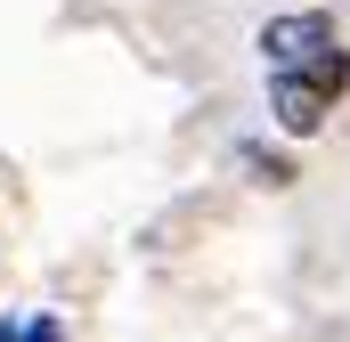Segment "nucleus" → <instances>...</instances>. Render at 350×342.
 Returning <instances> with one entry per match:
<instances>
[{"label": "nucleus", "mask_w": 350, "mask_h": 342, "mask_svg": "<svg viewBox=\"0 0 350 342\" xmlns=\"http://www.w3.org/2000/svg\"><path fill=\"white\" fill-rule=\"evenodd\" d=\"M0 342H16V318H0Z\"/></svg>", "instance_id": "obj_5"}, {"label": "nucleus", "mask_w": 350, "mask_h": 342, "mask_svg": "<svg viewBox=\"0 0 350 342\" xmlns=\"http://www.w3.org/2000/svg\"><path fill=\"white\" fill-rule=\"evenodd\" d=\"M334 41H342V25H334L318 0H293L285 16H269V25H261V57H269V66H301V57L334 49Z\"/></svg>", "instance_id": "obj_2"}, {"label": "nucleus", "mask_w": 350, "mask_h": 342, "mask_svg": "<svg viewBox=\"0 0 350 342\" xmlns=\"http://www.w3.org/2000/svg\"><path fill=\"white\" fill-rule=\"evenodd\" d=\"M237 171H245L253 187H293V179H301V163H293L285 147H269V139H245V147H237Z\"/></svg>", "instance_id": "obj_3"}, {"label": "nucleus", "mask_w": 350, "mask_h": 342, "mask_svg": "<svg viewBox=\"0 0 350 342\" xmlns=\"http://www.w3.org/2000/svg\"><path fill=\"white\" fill-rule=\"evenodd\" d=\"M16 342H66V318L57 310H33V318H16Z\"/></svg>", "instance_id": "obj_4"}, {"label": "nucleus", "mask_w": 350, "mask_h": 342, "mask_svg": "<svg viewBox=\"0 0 350 342\" xmlns=\"http://www.w3.org/2000/svg\"><path fill=\"white\" fill-rule=\"evenodd\" d=\"M334 90H318L301 66H269V122H277V139H318L326 122H334Z\"/></svg>", "instance_id": "obj_1"}]
</instances>
